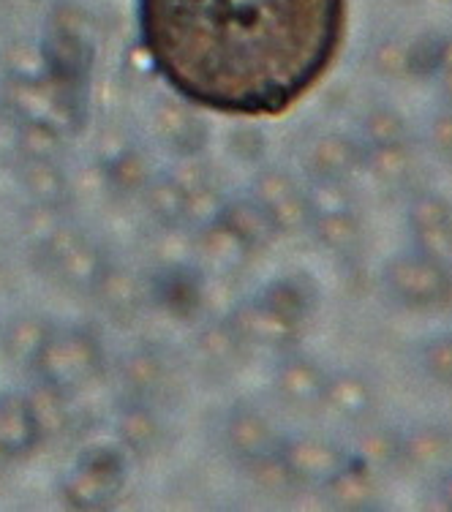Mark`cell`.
<instances>
[{"label":"cell","mask_w":452,"mask_h":512,"mask_svg":"<svg viewBox=\"0 0 452 512\" xmlns=\"http://www.w3.org/2000/svg\"><path fill=\"white\" fill-rule=\"evenodd\" d=\"M346 0H139V39L158 77L197 107L270 118L325 77Z\"/></svg>","instance_id":"obj_1"}]
</instances>
